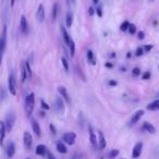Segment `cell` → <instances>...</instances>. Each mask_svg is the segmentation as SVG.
<instances>
[{"mask_svg": "<svg viewBox=\"0 0 159 159\" xmlns=\"http://www.w3.org/2000/svg\"><path fill=\"white\" fill-rule=\"evenodd\" d=\"M61 33H62V37H63L64 43L67 44L68 46H70V44L72 42V38H71V36L69 35V33L67 32V29H65V27L63 25H61Z\"/></svg>", "mask_w": 159, "mask_h": 159, "instance_id": "2e32d148", "label": "cell"}, {"mask_svg": "<svg viewBox=\"0 0 159 159\" xmlns=\"http://www.w3.org/2000/svg\"><path fill=\"white\" fill-rule=\"evenodd\" d=\"M23 67H24V69H25V71H26L27 77H29V79H31V77H32V69H31V65H29V63L27 61H25L24 63H23Z\"/></svg>", "mask_w": 159, "mask_h": 159, "instance_id": "d4e9b609", "label": "cell"}, {"mask_svg": "<svg viewBox=\"0 0 159 159\" xmlns=\"http://www.w3.org/2000/svg\"><path fill=\"white\" fill-rule=\"evenodd\" d=\"M107 67H108V68H110V67H112V64H111V63H107Z\"/></svg>", "mask_w": 159, "mask_h": 159, "instance_id": "c3c4849f", "label": "cell"}, {"mask_svg": "<svg viewBox=\"0 0 159 159\" xmlns=\"http://www.w3.org/2000/svg\"><path fill=\"white\" fill-rule=\"evenodd\" d=\"M6 127H7L8 132H11V130L13 129V125L15 123V115L13 112H10L8 113V116L6 117Z\"/></svg>", "mask_w": 159, "mask_h": 159, "instance_id": "3957f363", "label": "cell"}, {"mask_svg": "<svg viewBox=\"0 0 159 159\" xmlns=\"http://www.w3.org/2000/svg\"><path fill=\"white\" fill-rule=\"evenodd\" d=\"M63 142H64L65 144L68 145H73L75 143V140H76V134L73 133V132H68V133L63 134V138H62Z\"/></svg>", "mask_w": 159, "mask_h": 159, "instance_id": "8992f818", "label": "cell"}, {"mask_svg": "<svg viewBox=\"0 0 159 159\" xmlns=\"http://www.w3.org/2000/svg\"><path fill=\"white\" fill-rule=\"evenodd\" d=\"M138 38L141 40H143L145 38V33L143 32V31H140V32L138 33Z\"/></svg>", "mask_w": 159, "mask_h": 159, "instance_id": "e575fe53", "label": "cell"}, {"mask_svg": "<svg viewBox=\"0 0 159 159\" xmlns=\"http://www.w3.org/2000/svg\"><path fill=\"white\" fill-rule=\"evenodd\" d=\"M93 2L96 4H98V2H99V0H93Z\"/></svg>", "mask_w": 159, "mask_h": 159, "instance_id": "f6af8a7d", "label": "cell"}, {"mask_svg": "<svg viewBox=\"0 0 159 159\" xmlns=\"http://www.w3.org/2000/svg\"><path fill=\"white\" fill-rule=\"evenodd\" d=\"M142 152H143V143L142 142H138L135 144L133 148V152H132V157L133 158H138L141 156Z\"/></svg>", "mask_w": 159, "mask_h": 159, "instance_id": "ba28073f", "label": "cell"}, {"mask_svg": "<svg viewBox=\"0 0 159 159\" xmlns=\"http://www.w3.org/2000/svg\"><path fill=\"white\" fill-rule=\"evenodd\" d=\"M40 105H42V108L43 109H46V110H49V109H50V107L47 105V102H45L43 99L40 100Z\"/></svg>", "mask_w": 159, "mask_h": 159, "instance_id": "836d02e7", "label": "cell"}, {"mask_svg": "<svg viewBox=\"0 0 159 159\" xmlns=\"http://www.w3.org/2000/svg\"><path fill=\"white\" fill-rule=\"evenodd\" d=\"M130 22L129 21H124L122 23V24H121V26H120V29H121V31H122V32H125V31H127V29H130Z\"/></svg>", "mask_w": 159, "mask_h": 159, "instance_id": "4316f807", "label": "cell"}, {"mask_svg": "<svg viewBox=\"0 0 159 159\" xmlns=\"http://www.w3.org/2000/svg\"><path fill=\"white\" fill-rule=\"evenodd\" d=\"M0 45H1V54L4 56V50H6V45H7V26L4 25V29H2V32H1V42H0Z\"/></svg>", "mask_w": 159, "mask_h": 159, "instance_id": "52a82bcc", "label": "cell"}, {"mask_svg": "<svg viewBox=\"0 0 159 159\" xmlns=\"http://www.w3.org/2000/svg\"><path fill=\"white\" fill-rule=\"evenodd\" d=\"M108 85L109 86H117V85H118V82H117V81H115V80H110V81H109L108 82Z\"/></svg>", "mask_w": 159, "mask_h": 159, "instance_id": "74e56055", "label": "cell"}, {"mask_svg": "<svg viewBox=\"0 0 159 159\" xmlns=\"http://www.w3.org/2000/svg\"><path fill=\"white\" fill-rule=\"evenodd\" d=\"M34 105H35V95L31 93L25 97V112L27 118H31V116H32Z\"/></svg>", "mask_w": 159, "mask_h": 159, "instance_id": "6da1fadb", "label": "cell"}, {"mask_svg": "<svg viewBox=\"0 0 159 159\" xmlns=\"http://www.w3.org/2000/svg\"><path fill=\"white\" fill-rule=\"evenodd\" d=\"M127 58H130V57H131V52H127Z\"/></svg>", "mask_w": 159, "mask_h": 159, "instance_id": "bcb514c9", "label": "cell"}, {"mask_svg": "<svg viewBox=\"0 0 159 159\" xmlns=\"http://www.w3.org/2000/svg\"><path fill=\"white\" fill-rule=\"evenodd\" d=\"M118 155H119V150H118V149H113V150H111V152L109 153V158L113 159V158H116Z\"/></svg>", "mask_w": 159, "mask_h": 159, "instance_id": "4dcf8cb0", "label": "cell"}, {"mask_svg": "<svg viewBox=\"0 0 159 159\" xmlns=\"http://www.w3.org/2000/svg\"><path fill=\"white\" fill-rule=\"evenodd\" d=\"M129 32H130L131 35H134V34L136 33V26L134 25V24H131L130 29H129Z\"/></svg>", "mask_w": 159, "mask_h": 159, "instance_id": "1f68e13d", "label": "cell"}, {"mask_svg": "<svg viewBox=\"0 0 159 159\" xmlns=\"http://www.w3.org/2000/svg\"><path fill=\"white\" fill-rule=\"evenodd\" d=\"M6 154H7L8 158H12L15 155V145L13 142H9L6 148Z\"/></svg>", "mask_w": 159, "mask_h": 159, "instance_id": "9c48e42d", "label": "cell"}, {"mask_svg": "<svg viewBox=\"0 0 159 159\" xmlns=\"http://www.w3.org/2000/svg\"><path fill=\"white\" fill-rule=\"evenodd\" d=\"M14 2H15V0H11V2H10L11 7H13V6H14Z\"/></svg>", "mask_w": 159, "mask_h": 159, "instance_id": "ee69618b", "label": "cell"}, {"mask_svg": "<svg viewBox=\"0 0 159 159\" xmlns=\"http://www.w3.org/2000/svg\"><path fill=\"white\" fill-rule=\"evenodd\" d=\"M69 1H71V4H75V0H69Z\"/></svg>", "mask_w": 159, "mask_h": 159, "instance_id": "7dc6e473", "label": "cell"}, {"mask_svg": "<svg viewBox=\"0 0 159 159\" xmlns=\"http://www.w3.org/2000/svg\"><path fill=\"white\" fill-rule=\"evenodd\" d=\"M57 150H58L60 154H67L68 152V148L63 142H58L57 143Z\"/></svg>", "mask_w": 159, "mask_h": 159, "instance_id": "44dd1931", "label": "cell"}, {"mask_svg": "<svg viewBox=\"0 0 159 159\" xmlns=\"http://www.w3.org/2000/svg\"><path fill=\"white\" fill-rule=\"evenodd\" d=\"M107 146V142L101 131H98V147L99 149H105Z\"/></svg>", "mask_w": 159, "mask_h": 159, "instance_id": "4fadbf2b", "label": "cell"}, {"mask_svg": "<svg viewBox=\"0 0 159 159\" xmlns=\"http://www.w3.org/2000/svg\"><path fill=\"white\" fill-rule=\"evenodd\" d=\"M143 54H144V49L140 47V48H138V49H136V54H135V56L140 57V56H142Z\"/></svg>", "mask_w": 159, "mask_h": 159, "instance_id": "d590c367", "label": "cell"}, {"mask_svg": "<svg viewBox=\"0 0 159 159\" xmlns=\"http://www.w3.org/2000/svg\"><path fill=\"white\" fill-rule=\"evenodd\" d=\"M29 77H27V74H26V71L25 69H24V67H23V64H22V69H21V81L22 83H24L25 82V80H27Z\"/></svg>", "mask_w": 159, "mask_h": 159, "instance_id": "83f0119b", "label": "cell"}, {"mask_svg": "<svg viewBox=\"0 0 159 159\" xmlns=\"http://www.w3.org/2000/svg\"><path fill=\"white\" fill-rule=\"evenodd\" d=\"M149 77H150V72H149V71L145 72L144 74H143V76H142V79L143 80H149Z\"/></svg>", "mask_w": 159, "mask_h": 159, "instance_id": "8d00e7d4", "label": "cell"}, {"mask_svg": "<svg viewBox=\"0 0 159 159\" xmlns=\"http://www.w3.org/2000/svg\"><path fill=\"white\" fill-rule=\"evenodd\" d=\"M23 143H24V146H25L26 149H31L32 148V145H33V138L31 133L25 131L24 133H23Z\"/></svg>", "mask_w": 159, "mask_h": 159, "instance_id": "5b68a950", "label": "cell"}, {"mask_svg": "<svg viewBox=\"0 0 159 159\" xmlns=\"http://www.w3.org/2000/svg\"><path fill=\"white\" fill-rule=\"evenodd\" d=\"M143 115H144V110H138V111L135 112L130 120L131 125H133V124H135V123H138V121H140V119L143 117Z\"/></svg>", "mask_w": 159, "mask_h": 159, "instance_id": "7c38bea8", "label": "cell"}, {"mask_svg": "<svg viewBox=\"0 0 159 159\" xmlns=\"http://www.w3.org/2000/svg\"><path fill=\"white\" fill-rule=\"evenodd\" d=\"M20 26H21V31L24 33V34H27V33H29V22H27V20H26V18L24 15L21 16Z\"/></svg>", "mask_w": 159, "mask_h": 159, "instance_id": "9a60e30c", "label": "cell"}, {"mask_svg": "<svg viewBox=\"0 0 159 159\" xmlns=\"http://www.w3.org/2000/svg\"><path fill=\"white\" fill-rule=\"evenodd\" d=\"M49 127H50L51 133H52V134H56V133H57V132H56V127H54V125H52V124H50V125H49Z\"/></svg>", "mask_w": 159, "mask_h": 159, "instance_id": "7bdbcfd3", "label": "cell"}, {"mask_svg": "<svg viewBox=\"0 0 159 159\" xmlns=\"http://www.w3.org/2000/svg\"><path fill=\"white\" fill-rule=\"evenodd\" d=\"M96 13H97V15L99 18L102 16V9H101V7H98L97 9H96Z\"/></svg>", "mask_w": 159, "mask_h": 159, "instance_id": "f35d334b", "label": "cell"}, {"mask_svg": "<svg viewBox=\"0 0 159 159\" xmlns=\"http://www.w3.org/2000/svg\"><path fill=\"white\" fill-rule=\"evenodd\" d=\"M57 14H58V4H54L52 7V11H51V19L52 21H54L57 19Z\"/></svg>", "mask_w": 159, "mask_h": 159, "instance_id": "484cf974", "label": "cell"}, {"mask_svg": "<svg viewBox=\"0 0 159 159\" xmlns=\"http://www.w3.org/2000/svg\"><path fill=\"white\" fill-rule=\"evenodd\" d=\"M26 159H29V158H26Z\"/></svg>", "mask_w": 159, "mask_h": 159, "instance_id": "681fc988", "label": "cell"}, {"mask_svg": "<svg viewBox=\"0 0 159 159\" xmlns=\"http://www.w3.org/2000/svg\"><path fill=\"white\" fill-rule=\"evenodd\" d=\"M0 130H1V138H0V144L2 145L4 141V136H6V133H7V127H6V123L4 122H0Z\"/></svg>", "mask_w": 159, "mask_h": 159, "instance_id": "ffe728a7", "label": "cell"}, {"mask_svg": "<svg viewBox=\"0 0 159 159\" xmlns=\"http://www.w3.org/2000/svg\"><path fill=\"white\" fill-rule=\"evenodd\" d=\"M94 13H95V9L93 7H90L88 8V14L92 16V15H94Z\"/></svg>", "mask_w": 159, "mask_h": 159, "instance_id": "60d3db41", "label": "cell"}, {"mask_svg": "<svg viewBox=\"0 0 159 159\" xmlns=\"http://www.w3.org/2000/svg\"><path fill=\"white\" fill-rule=\"evenodd\" d=\"M47 152H48V149L46 148V146L43 144H39V145H37L36 146V154L38 156H46L47 155Z\"/></svg>", "mask_w": 159, "mask_h": 159, "instance_id": "e0dca14e", "label": "cell"}, {"mask_svg": "<svg viewBox=\"0 0 159 159\" xmlns=\"http://www.w3.org/2000/svg\"><path fill=\"white\" fill-rule=\"evenodd\" d=\"M144 49H145V51H147V52H148V51H150L153 49V45H147V46H145L144 47Z\"/></svg>", "mask_w": 159, "mask_h": 159, "instance_id": "b9f144b4", "label": "cell"}, {"mask_svg": "<svg viewBox=\"0 0 159 159\" xmlns=\"http://www.w3.org/2000/svg\"><path fill=\"white\" fill-rule=\"evenodd\" d=\"M88 131H90V143H92V145L94 146L95 148L98 146V140L97 138H96V134H95L94 130H93V127H88Z\"/></svg>", "mask_w": 159, "mask_h": 159, "instance_id": "5bb4252c", "label": "cell"}, {"mask_svg": "<svg viewBox=\"0 0 159 159\" xmlns=\"http://www.w3.org/2000/svg\"><path fill=\"white\" fill-rule=\"evenodd\" d=\"M58 92H59V94L61 95V97L64 99L68 104H71V99H70V96L69 94H68V90H67V88H65L64 86H59L58 87Z\"/></svg>", "mask_w": 159, "mask_h": 159, "instance_id": "8fae6325", "label": "cell"}, {"mask_svg": "<svg viewBox=\"0 0 159 159\" xmlns=\"http://www.w3.org/2000/svg\"><path fill=\"white\" fill-rule=\"evenodd\" d=\"M65 23H67V27H71L73 23V14L71 11L67 13V19H65Z\"/></svg>", "mask_w": 159, "mask_h": 159, "instance_id": "cb8c5ba5", "label": "cell"}, {"mask_svg": "<svg viewBox=\"0 0 159 159\" xmlns=\"http://www.w3.org/2000/svg\"><path fill=\"white\" fill-rule=\"evenodd\" d=\"M32 129H33V132L36 134V136L39 138L40 136V127H39V124H38V122L35 121V120L32 122Z\"/></svg>", "mask_w": 159, "mask_h": 159, "instance_id": "7402d4cb", "label": "cell"}, {"mask_svg": "<svg viewBox=\"0 0 159 159\" xmlns=\"http://www.w3.org/2000/svg\"><path fill=\"white\" fill-rule=\"evenodd\" d=\"M152 1H154V0H152Z\"/></svg>", "mask_w": 159, "mask_h": 159, "instance_id": "f907efd6", "label": "cell"}, {"mask_svg": "<svg viewBox=\"0 0 159 159\" xmlns=\"http://www.w3.org/2000/svg\"><path fill=\"white\" fill-rule=\"evenodd\" d=\"M143 130L146 131V132H148V133H150V134L156 133L155 127L153 125L152 123H149V122H144V124H143Z\"/></svg>", "mask_w": 159, "mask_h": 159, "instance_id": "ac0fdd59", "label": "cell"}, {"mask_svg": "<svg viewBox=\"0 0 159 159\" xmlns=\"http://www.w3.org/2000/svg\"><path fill=\"white\" fill-rule=\"evenodd\" d=\"M36 18L38 20V22L43 23L45 21V8H44V4H40L37 8V12H36Z\"/></svg>", "mask_w": 159, "mask_h": 159, "instance_id": "30bf717a", "label": "cell"}, {"mask_svg": "<svg viewBox=\"0 0 159 159\" xmlns=\"http://www.w3.org/2000/svg\"><path fill=\"white\" fill-rule=\"evenodd\" d=\"M61 62H62V65H63V68H64L65 72H69V62L65 58H61Z\"/></svg>", "mask_w": 159, "mask_h": 159, "instance_id": "f1b7e54d", "label": "cell"}, {"mask_svg": "<svg viewBox=\"0 0 159 159\" xmlns=\"http://www.w3.org/2000/svg\"><path fill=\"white\" fill-rule=\"evenodd\" d=\"M70 52H71V57H73L74 56V54H75V44H74V40L72 39V42H71V44H70Z\"/></svg>", "mask_w": 159, "mask_h": 159, "instance_id": "f546056e", "label": "cell"}, {"mask_svg": "<svg viewBox=\"0 0 159 159\" xmlns=\"http://www.w3.org/2000/svg\"><path fill=\"white\" fill-rule=\"evenodd\" d=\"M132 74H133V76H138L141 74V70L138 69V68H134L132 70Z\"/></svg>", "mask_w": 159, "mask_h": 159, "instance_id": "d6a6232c", "label": "cell"}, {"mask_svg": "<svg viewBox=\"0 0 159 159\" xmlns=\"http://www.w3.org/2000/svg\"><path fill=\"white\" fill-rule=\"evenodd\" d=\"M47 158L48 159H56V157H54V154H51V152H49V150H48L47 152Z\"/></svg>", "mask_w": 159, "mask_h": 159, "instance_id": "ab89813d", "label": "cell"}, {"mask_svg": "<svg viewBox=\"0 0 159 159\" xmlns=\"http://www.w3.org/2000/svg\"><path fill=\"white\" fill-rule=\"evenodd\" d=\"M146 109L147 110H150V111H155V110H159V99H156L153 102L148 104L146 106Z\"/></svg>", "mask_w": 159, "mask_h": 159, "instance_id": "d6986e66", "label": "cell"}, {"mask_svg": "<svg viewBox=\"0 0 159 159\" xmlns=\"http://www.w3.org/2000/svg\"><path fill=\"white\" fill-rule=\"evenodd\" d=\"M54 111L57 112L58 115L62 116L65 111V106H64V102H63V98L62 97H56L54 99Z\"/></svg>", "mask_w": 159, "mask_h": 159, "instance_id": "7a4b0ae2", "label": "cell"}, {"mask_svg": "<svg viewBox=\"0 0 159 159\" xmlns=\"http://www.w3.org/2000/svg\"><path fill=\"white\" fill-rule=\"evenodd\" d=\"M8 85H9V92L11 95L15 96L16 95V82H15L14 75L11 73L9 79H8Z\"/></svg>", "mask_w": 159, "mask_h": 159, "instance_id": "277c9868", "label": "cell"}, {"mask_svg": "<svg viewBox=\"0 0 159 159\" xmlns=\"http://www.w3.org/2000/svg\"><path fill=\"white\" fill-rule=\"evenodd\" d=\"M87 60H88V62H90L92 65H95L96 64V59H95V56H94V52L92 50H87Z\"/></svg>", "mask_w": 159, "mask_h": 159, "instance_id": "603a6c76", "label": "cell"}]
</instances>
